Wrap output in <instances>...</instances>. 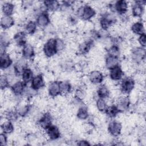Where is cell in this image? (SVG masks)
<instances>
[{"mask_svg":"<svg viewBox=\"0 0 146 146\" xmlns=\"http://www.w3.org/2000/svg\"><path fill=\"white\" fill-rule=\"evenodd\" d=\"M76 117L79 120H84L89 117V111L88 108L85 106H80L76 111Z\"/></svg>","mask_w":146,"mask_h":146,"instance_id":"1f68e13d","label":"cell"},{"mask_svg":"<svg viewBox=\"0 0 146 146\" xmlns=\"http://www.w3.org/2000/svg\"><path fill=\"white\" fill-rule=\"evenodd\" d=\"M120 54V50L119 46L116 44H113L107 50V55L119 57Z\"/></svg>","mask_w":146,"mask_h":146,"instance_id":"74e56055","label":"cell"},{"mask_svg":"<svg viewBox=\"0 0 146 146\" xmlns=\"http://www.w3.org/2000/svg\"><path fill=\"white\" fill-rule=\"evenodd\" d=\"M23 3H22V6H25V7H27V5H26V4H24L25 3H27V1H25V2H23ZM27 4H28V5H27V7H29L31 5H33V2H31V1H27Z\"/></svg>","mask_w":146,"mask_h":146,"instance_id":"f6af8a7d","label":"cell"},{"mask_svg":"<svg viewBox=\"0 0 146 146\" xmlns=\"http://www.w3.org/2000/svg\"><path fill=\"white\" fill-rule=\"evenodd\" d=\"M131 30L133 34L138 35L145 34V31L144 25L140 21H136L132 23L131 26Z\"/></svg>","mask_w":146,"mask_h":146,"instance_id":"4316f807","label":"cell"},{"mask_svg":"<svg viewBox=\"0 0 146 146\" xmlns=\"http://www.w3.org/2000/svg\"><path fill=\"white\" fill-rule=\"evenodd\" d=\"M44 131L46 136L51 140H56L60 137L59 128L55 125H51Z\"/></svg>","mask_w":146,"mask_h":146,"instance_id":"4fadbf2b","label":"cell"},{"mask_svg":"<svg viewBox=\"0 0 146 146\" xmlns=\"http://www.w3.org/2000/svg\"><path fill=\"white\" fill-rule=\"evenodd\" d=\"M135 86V81L133 78L131 76L123 78L121 79L120 83V91L124 95H127L131 94Z\"/></svg>","mask_w":146,"mask_h":146,"instance_id":"7a4b0ae2","label":"cell"},{"mask_svg":"<svg viewBox=\"0 0 146 146\" xmlns=\"http://www.w3.org/2000/svg\"><path fill=\"white\" fill-rule=\"evenodd\" d=\"M43 52L47 58L54 56L58 52L56 47V39H48L43 46Z\"/></svg>","mask_w":146,"mask_h":146,"instance_id":"277c9868","label":"cell"},{"mask_svg":"<svg viewBox=\"0 0 146 146\" xmlns=\"http://www.w3.org/2000/svg\"><path fill=\"white\" fill-rule=\"evenodd\" d=\"M10 38L9 34L5 32L2 33L0 36L1 54L5 52L7 47L10 45Z\"/></svg>","mask_w":146,"mask_h":146,"instance_id":"484cf974","label":"cell"},{"mask_svg":"<svg viewBox=\"0 0 146 146\" xmlns=\"http://www.w3.org/2000/svg\"><path fill=\"white\" fill-rule=\"evenodd\" d=\"M35 22L38 25V27H47L50 23V15L48 13V11L46 10L40 11L36 15Z\"/></svg>","mask_w":146,"mask_h":146,"instance_id":"9c48e42d","label":"cell"},{"mask_svg":"<svg viewBox=\"0 0 146 146\" xmlns=\"http://www.w3.org/2000/svg\"><path fill=\"white\" fill-rule=\"evenodd\" d=\"M37 27L38 25L35 21H29L25 25V32L27 34L33 35L36 31Z\"/></svg>","mask_w":146,"mask_h":146,"instance_id":"d6a6232c","label":"cell"},{"mask_svg":"<svg viewBox=\"0 0 146 146\" xmlns=\"http://www.w3.org/2000/svg\"><path fill=\"white\" fill-rule=\"evenodd\" d=\"M15 20L12 16L3 15L1 19V27L3 30H7L14 26Z\"/></svg>","mask_w":146,"mask_h":146,"instance_id":"cb8c5ba5","label":"cell"},{"mask_svg":"<svg viewBox=\"0 0 146 146\" xmlns=\"http://www.w3.org/2000/svg\"><path fill=\"white\" fill-rule=\"evenodd\" d=\"M34 76L33 71L32 70V69H31L28 67H26L23 70V71L21 74L22 80L26 84H27L31 82Z\"/></svg>","mask_w":146,"mask_h":146,"instance_id":"f546056e","label":"cell"},{"mask_svg":"<svg viewBox=\"0 0 146 146\" xmlns=\"http://www.w3.org/2000/svg\"><path fill=\"white\" fill-rule=\"evenodd\" d=\"M56 47L58 52L64 50L65 47V43L63 39L60 38L56 39Z\"/></svg>","mask_w":146,"mask_h":146,"instance_id":"60d3db41","label":"cell"},{"mask_svg":"<svg viewBox=\"0 0 146 146\" xmlns=\"http://www.w3.org/2000/svg\"><path fill=\"white\" fill-rule=\"evenodd\" d=\"M35 55V49L30 43H26L22 47V56L26 60L31 59Z\"/></svg>","mask_w":146,"mask_h":146,"instance_id":"d6986e66","label":"cell"},{"mask_svg":"<svg viewBox=\"0 0 146 146\" xmlns=\"http://www.w3.org/2000/svg\"><path fill=\"white\" fill-rule=\"evenodd\" d=\"M120 64V59L119 57L112 56L110 55H107L105 60H104V65L107 69L110 70L113 68L117 66H119Z\"/></svg>","mask_w":146,"mask_h":146,"instance_id":"7402d4cb","label":"cell"},{"mask_svg":"<svg viewBox=\"0 0 146 146\" xmlns=\"http://www.w3.org/2000/svg\"><path fill=\"white\" fill-rule=\"evenodd\" d=\"M26 33L23 31H18L16 34H14L13 37V40L17 46L23 47L26 43Z\"/></svg>","mask_w":146,"mask_h":146,"instance_id":"603a6c76","label":"cell"},{"mask_svg":"<svg viewBox=\"0 0 146 146\" xmlns=\"http://www.w3.org/2000/svg\"><path fill=\"white\" fill-rule=\"evenodd\" d=\"M60 94L62 95H68L72 90V86L70 83L66 80H63L59 82Z\"/></svg>","mask_w":146,"mask_h":146,"instance_id":"d590c367","label":"cell"},{"mask_svg":"<svg viewBox=\"0 0 146 146\" xmlns=\"http://www.w3.org/2000/svg\"><path fill=\"white\" fill-rule=\"evenodd\" d=\"M88 79L92 84H99L103 81L104 75L99 70H92L88 74Z\"/></svg>","mask_w":146,"mask_h":146,"instance_id":"7c38bea8","label":"cell"},{"mask_svg":"<svg viewBox=\"0 0 146 146\" xmlns=\"http://www.w3.org/2000/svg\"><path fill=\"white\" fill-rule=\"evenodd\" d=\"M0 143L1 145H6L7 143V137L6 134L2 132L0 135Z\"/></svg>","mask_w":146,"mask_h":146,"instance_id":"7bdbcfd3","label":"cell"},{"mask_svg":"<svg viewBox=\"0 0 146 146\" xmlns=\"http://www.w3.org/2000/svg\"><path fill=\"white\" fill-rule=\"evenodd\" d=\"M106 115L110 118L115 117L120 112L115 104H110L108 106L104 111Z\"/></svg>","mask_w":146,"mask_h":146,"instance_id":"836d02e7","label":"cell"},{"mask_svg":"<svg viewBox=\"0 0 146 146\" xmlns=\"http://www.w3.org/2000/svg\"><path fill=\"white\" fill-rule=\"evenodd\" d=\"M26 84L22 80H18L13 84L11 86L10 90L13 93V95L16 96H19L23 95Z\"/></svg>","mask_w":146,"mask_h":146,"instance_id":"8fae6325","label":"cell"},{"mask_svg":"<svg viewBox=\"0 0 146 146\" xmlns=\"http://www.w3.org/2000/svg\"><path fill=\"white\" fill-rule=\"evenodd\" d=\"M131 56L132 62L135 63H142L145 59V50L141 47H134L131 51Z\"/></svg>","mask_w":146,"mask_h":146,"instance_id":"5b68a950","label":"cell"},{"mask_svg":"<svg viewBox=\"0 0 146 146\" xmlns=\"http://www.w3.org/2000/svg\"><path fill=\"white\" fill-rule=\"evenodd\" d=\"M137 41H138V43L140 44L141 47L145 48V44H146V35H145V34L139 35V37L137 39Z\"/></svg>","mask_w":146,"mask_h":146,"instance_id":"b9f144b4","label":"cell"},{"mask_svg":"<svg viewBox=\"0 0 146 146\" xmlns=\"http://www.w3.org/2000/svg\"><path fill=\"white\" fill-rule=\"evenodd\" d=\"M13 59L11 56L6 52L1 54L0 68L2 70H7L11 66Z\"/></svg>","mask_w":146,"mask_h":146,"instance_id":"9a60e30c","label":"cell"},{"mask_svg":"<svg viewBox=\"0 0 146 146\" xmlns=\"http://www.w3.org/2000/svg\"><path fill=\"white\" fill-rule=\"evenodd\" d=\"M123 75L124 71L120 65L109 70V76L112 81L117 82L123 78Z\"/></svg>","mask_w":146,"mask_h":146,"instance_id":"5bb4252c","label":"cell"},{"mask_svg":"<svg viewBox=\"0 0 146 146\" xmlns=\"http://www.w3.org/2000/svg\"><path fill=\"white\" fill-rule=\"evenodd\" d=\"M14 4L10 2H5L1 6V10L3 15L11 16L14 11Z\"/></svg>","mask_w":146,"mask_h":146,"instance_id":"f1b7e54d","label":"cell"},{"mask_svg":"<svg viewBox=\"0 0 146 146\" xmlns=\"http://www.w3.org/2000/svg\"><path fill=\"white\" fill-rule=\"evenodd\" d=\"M145 1H135L132 6V14L135 18L142 17L144 14V6Z\"/></svg>","mask_w":146,"mask_h":146,"instance_id":"30bf717a","label":"cell"},{"mask_svg":"<svg viewBox=\"0 0 146 146\" xmlns=\"http://www.w3.org/2000/svg\"><path fill=\"white\" fill-rule=\"evenodd\" d=\"M45 85L43 76L42 74H38L35 75L30 82V87L35 90L38 91L44 87Z\"/></svg>","mask_w":146,"mask_h":146,"instance_id":"2e32d148","label":"cell"},{"mask_svg":"<svg viewBox=\"0 0 146 146\" xmlns=\"http://www.w3.org/2000/svg\"><path fill=\"white\" fill-rule=\"evenodd\" d=\"M108 104L105 99L98 98L96 101V107L97 110L102 112H104Z\"/></svg>","mask_w":146,"mask_h":146,"instance_id":"f35d334b","label":"cell"},{"mask_svg":"<svg viewBox=\"0 0 146 146\" xmlns=\"http://www.w3.org/2000/svg\"><path fill=\"white\" fill-rule=\"evenodd\" d=\"M1 131L3 133L8 135L12 133L14 131V126L13 122L6 120L1 124Z\"/></svg>","mask_w":146,"mask_h":146,"instance_id":"e575fe53","label":"cell"},{"mask_svg":"<svg viewBox=\"0 0 146 146\" xmlns=\"http://www.w3.org/2000/svg\"><path fill=\"white\" fill-rule=\"evenodd\" d=\"M121 130L122 124L120 121L116 120H113L109 122L107 126V131L112 136H119L121 134Z\"/></svg>","mask_w":146,"mask_h":146,"instance_id":"52a82bcc","label":"cell"},{"mask_svg":"<svg viewBox=\"0 0 146 146\" xmlns=\"http://www.w3.org/2000/svg\"><path fill=\"white\" fill-rule=\"evenodd\" d=\"M116 106L120 112L128 110L130 106V99L127 96H120L117 100Z\"/></svg>","mask_w":146,"mask_h":146,"instance_id":"e0dca14e","label":"cell"},{"mask_svg":"<svg viewBox=\"0 0 146 146\" xmlns=\"http://www.w3.org/2000/svg\"><path fill=\"white\" fill-rule=\"evenodd\" d=\"M46 10L48 11H56L60 6V3L56 1H45L43 2Z\"/></svg>","mask_w":146,"mask_h":146,"instance_id":"4dcf8cb0","label":"cell"},{"mask_svg":"<svg viewBox=\"0 0 146 146\" xmlns=\"http://www.w3.org/2000/svg\"><path fill=\"white\" fill-rule=\"evenodd\" d=\"M13 67L15 75L17 76H21V74L23 70L26 67H27V60L23 58L18 59V60L15 62V64L13 66Z\"/></svg>","mask_w":146,"mask_h":146,"instance_id":"44dd1931","label":"cell"},{"mask_svg":"<svg viewBox=\"0 0 146 146\" xmlns=\"http://www.w3.org/2000/svg\"><path fill=\"white\" fill-rule=\"evenodd\" d=\"M47 93L52 98H55L60 94L59 82H51L47 88Z\"/></svg>","mask_w":146,"mask_h":146,"instance_id":"ffe728a7","label":"cell"},{"mask_svg":"<svg viewBox=\"0 0 146 146\" xmlns=\"http://www.w3.org/2000/svg\"><path fill=\"white\" fill-rule=\"evenodd\" d=\"M53 117L50 112H47L41 115L38 120V125L42 129L45 130L52 124Z\"/></svg>","mask_w":146,"mask_h":146,"instance_id":"ba28073f","label":"cell"},{"mask_svg":"<svg viewBox=\"0 0 146 146\" xmlns=\"http://www.w3.org/2000/svg\"><path fill=\"white\" fill-rule=\"evenodd\" d=\"M96 15L95 9L89 5L79 6L76 11V16L83 21H89Z\"/></svg>","mask_w":146,"mask_h":146,"instance_id":"6da1fadb","label":"cell"},{"mask_svg":"<svg viewBox=\"0 0 146 146\" xmlns=\"http://www.w3.org/2000/svg\"><path fill=\"white\" fill-rule=\"evenodd\" d=\"M31 110V106L26 102H21L19 103L16 107V111L19 116L25 117L27 116Z\"/></svg>","mask_w":146,"mask_h":146,"instance_id":"ac0fdd59","label":"cell"},{"mask_svg":"<svg viewBox=\"0 0 146 146\" xmlns=\"http://www.w3.org/2000/svg\"><path fill=\"white\" fill-rule=\"evenodd\" d=\"M96 95L98 98L102 99H107L110 96V91L108 87L106 84L100 86L96 91Z\"/></svg>","mask_w":146,"mask_h":146,"instance_id":"83f0119b","label":"cell"},{"mask_svg":"<svg viewBox=\"0 0 146 146\" xmlns=\"http://www.w3.org/2000/svg\"><path fill=\"white\" fill-rule=\"evenodd\" d=\"M10 86V82L9 81L7 76L5 74H1L0 78V87L1 90H5L8 88Z\"/></svg>","mask_w":146,"mask_h":146,"instance_id":"ab89813d","label":"cell"},{"mask_svg":"<svg viewBox=\"0 0 146 146\" xmlns=\"http://www.w3.org/2000/svg\"><path fill=\"white\" fill-rule=\"evenodd\" d=\"M111 11L116 12L119 15H124L128 10V2L124 0H120L116 1L113 5L110 6Z\"/></svg>","mask_w":146,"mask_h":146,"instance_id":"8992f818","label":"cell"},{"mask_svg":"<svg viewBox=\"0 0 146 146\" xmlns=\"http://www.w3.org/2000/svg\"><path fill=\"white\" fill-rule=\"evenodd\" d=\"M94 45V41L91 39L86 40L83 42L81 43L79 47L78 50L81 54H87Z\"/></svg>","mask_w":146,"mask_h":146,"instance_id":"d4e9b609","label":"cell"},{"mask_svg":"<svg viewBox=\"0 0 146 146\" xmlns=\"http://www.w3.org/2000/svg\"><path fill=\"white\" fill-rule=\"evenodd\" d=\"M91 144L87 140H81L78 141L77 143V145H90Z\"/></svg>","mask_w":146,"mask_h":146,"instance_id":"ee69618b","label":"cell"},{"mask_svg":"<svg viewBox=\"0 0 146 146\" xmlns=\"http://www.w3.org/2000/svg\"><path fill=\"white\" fill-rule=\"evenodd\" d=\"M116 22V18L114 14L104 13L99 19L100 26L104 31H107Z\"/></svg>","mask_w":146,"mask_h":146,"instance_id":"3957f363","label":"cell"},{"mask_svg":"<svg viewBox=\"0 0 146 146\" xmlns=\"http://www.w3.org/2000/svg\"><path fill=\"white\" fill-rule=\"evenodd\" d=\"M18 114L16 110L14 111L12 110H10L5 112V114L4 116V118L9 121L11 122H14L17 120L18 119Z\"/></svg>","mask_w":146,"mask_h":146,"instance_id":"8d00e7d4","label":"cell"}]
</instances>
